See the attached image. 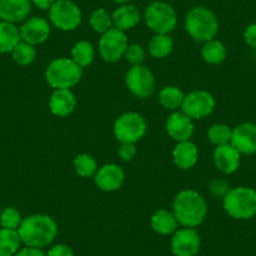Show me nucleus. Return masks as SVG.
Instances as JSON below:
<instances>
[{
  "mask_svg": "<svg viewBox=\"0 0 256 256\" xmlns=\"http://www.w3.org/2000/svg\"><path fill=\"white\" fill-rule=\"evenodd\" d=\"M174 215L184 228L201 225L208 215V204L204 196L195 190H182L174 198Z\"/></svg>",
  "mask_w": 256,
  "mask_h": 256,
  "instance_id": "1",
  "label": "nucleus"
},
{
  "mask_svg": "<svg viewBox=\"0 0 256 256\" xmlns=\"http://www.w3.org/2000/svg\"><path fill=\"white\" fill-rule=\"evenodd\" d=\"M22 242L29 248H46L58 234V225L48 215H32L22 221L18 228Z\"/></svg>",
  "mask_w": 256,
  "mask_h": 256,
  "instance_id": "2",
  "label": "nucleus"
},
{
  "mask_svg": "<svg viewBox=\"0 0 256 256\" xmlns=\"http://www.w3.org/2000/svg\"><path fill=\"white\" fill-rule=\"evenodd\" d=\"M83 76V68L72 58H56L46 70V80L54 90H70L78 84Z\"/></svg>",
  "mask_w": 256,
  "mask_h": 256,
  "instance_id": "3",
  "label": "nucleus"
},
{
  "mask_svg": "<svg viewBox=\"0 0 256 256\" xmlns=\"http://www.w3.org/2000/svg\"><path fill=\"white\" fill-rule=\"evenodd\" d=\"M224 210L236 220H248L256 215V190L238 186L228 190L222 198Z\"/></svg>",
  "mask_w": 256,
  "mask_h": 256,
  "instance_id": "4",
  "label": "nucleus"
},
{
  "mask_svg": "<svg viewBox=\"0 0 256 256\" xmlns=\"http://www.w3.org/2000/svg\"><path fill=\"white\" fill-rule=\"evenodd\" d=\"M184 28L196 42L212 40L218 32V20L215 14L205 6H196L187 13Z\"/></svg>",
  "mask_w": 256,
  "mask_h": 256,
  "instance_id": "5",
  "label": "nucleus"
},
{
  "mask_svg": "<svg viewBox=\"0 0 256 256\" xmlns=\"http://www.w3.org/2000/svg\"><path fill=\"white\" fill-rule=\"evenodd\" d=\"M147 122L140 113L120 114L113 124V134L120 144H136L146 134Z\"/></svg>",
  "mask_w": 256,
  "mask_h": 256,
  "instance_id": "6",
  "label": "nucleus"
},
{
  "mask_svg": "<svg viewBox=\"0 0 256 256\" xmlns=\"http://www.w3.org/2000/svg\"><path fill=\"white\" fill-rule=\"evenodd\" d=\"M147 26L156 34H170L177 24L174 9L164 2H154L144 10Z\"/></svg>",
  "mask_w": 256,
  "mask_h": 256,
  "instance_id": "7",
  "label": "nucleus"
},
{
  "mask_svg": "<svg viewBox=\"0 0 256 256\" xmlns=\"http://www.w3.org/2000/svg\"><path fill=\"white\" fill-rule=\"evenodd\" d=\"M49 20L59 30H74L82 22V12L72 0H56L49 9Z\"/></svg>",
  "mask_w": 256,
  "mask_h": 256,
  "instance_id": "8",
  "label": "nucleus"
},
{
  "mask_svg": "<svg viewBox=\"0 0 256 256\" xmlns=\"http://www.w3.org/2000/svg\"><path fill=\"white\" fill-rule=\"evenodd\" d=\"M128 48V39L124 32L117 28H110L102 34L98 43L100 58L108 63H114L123 58Z\"/></svg>",
  "mask_w": 256,
  "mask_h": 256,
  "instance_id": "9",
  "label": "nucleus"
},
{
  "mask_svg": "<svg viewBox=\"0 0 256 256\" xmlns=\"http://www.w3.org/2000/svg\"><path fill=\"white\" fill-rule=\"evenodd\" d=\"M128 90L138 98H148L154 94L156 80L151 70L144 66H132L126 74Z\"/></svg>",
  "mask_w": 256,
  "mask_h": 256,
  "instance_id": "10",
  "label": "nucleus"
},
{
  "mask_svg": "<svg viewBox=\"0 0 256 256\" xmlns=\"http://www.w3.org/2000/svg\"><path fill=\"white\" fill-rule=\"evenodd\" d=\"M215 98L208 90H192L184 96L181 106L182 112L191 120H202L208 117L215 110Z\"/></svg>",
  "mask_w": 256,
  "mask_h": 256,
  "instance_id": "11",
  "label": "nucleus"
},
{
  "mask_svg": "<svg viewBox=\"0 0 256 256\" xmlns=\"http://www.w3.org/2000/svg\"><path fill=\"white\" fill-rule=\"evenodd\" d=\"M200 246L201 238L195 228H182L174 232L171 250L174 256H196Z\"/></svg>",
  "mask_w": 256,
  "mask_h": 256,
  "instance_id": "12",
  "label": "nucleus"
},
{
  "mask_svg": "<svg viewBox=\"0 0 256 256\" xmlns=\"http://www.w3.org/2000/svg\"><path fill=\"white\" fill-rule=\"evenodd\" d=\"M231 146L238 150L241 154H256V124L245 122L232 130Z\"/></svg>",
  "mask_w": 256,
  "mask_h": 256,
  "instance_id": "13",
  "label": "nucleus"
},
{
  "mask_svg": "<svg viewBox=\"0 0 256 256\" xmlns=\"http://www.w3.org/2000/svg\"><path fill=\"white\" fill-rule=\"evenodd\" d=\"M19 32L22 40L32 46H39L50 36V26L46 19L34 16L24 22L23 26L19 28Z\"/></svg>",
  "mask_w": 256,
  "mask_h": 256,
  "instance_id": "14",
  "label": "nucleus"
},
{
  "mask_svg": "<svg viewBox=\"0 0 256 256\" xmlns=\"http://www.w3.org/2000/svg\"><path fill=\"white\" fill-rule=\"evenodd\" d=\"M124 182V171L116 164H107L98 168L94 174V184L100 190L112 192L120 188Z\"/></svg>",
  "mask_w": 256,
  "mask_h": 256,
  "instance_id": "15",
  "label": "nucleus"
},
{
  "mask_svg": "<svg viewBox=\"0 0 256 256\" xmlns=\"http://www.w3.org/2000/svg\"><path fill=\"white\" fill-rule=\"evenodd\" d=\"M166 131L168 136L176 142L188 141L194 134V123L184 112L174 110L166 120Z\"/></svg>",
  "mask_w": 256,
  "mask_h": 256,
  "instance_id": "16",
  "label": "nucleus"
},
{
  "mask_svg": "<svg viewBox=\"0 0 256 256\" xmlns=\"http://www.w3.org/2000/svg\"><path fill=\"white\" fill-rule=\"evenodd\" d=\"M32 9V0H0V19L16 24L26 20Z\"/></svg>",
  "mask_w": 256,
  "mask_h": 256,
  "instance_id": "17",
  "label": "nucleus"
},
{
  "mask_svg": "<svg viewBox=\"0 0 256 256\" xmlns=\"http://www.w3.org/2000/svg\"><path fill=\"white\" fill-rule=\"evenodd\" d=\"M214 164L218 171L231 174L240 167L241 154L231 144L218 146L214 152Z\"/></svg>",
  "mask_w": 256,
  "mask_h": 256,
  "instance_id": "18",
  "label": "nucleus"
},
{
  "mask_svg": "<svg viewBox=\"0 0 256 256\" xmlns=\"http://www.w3.org/2000/svg\"><path fill=\"white\" fill-rule=\"evenodd\" d=\"M77 106L76 96L70 90H54L49 98V110L56 117L72 114Z\"/></svg>",
  "mask_w": 256,
  "mask_h": 256,
  "instance_id": "19",
  "label": "nucleus"
},
{
  "mask_svg": "<svg viewBox=\"0 0 256 256\" xmlns=\"http://www.w3.org/2000/svg\"><path fill=\"white\" fill-rule=\"evenodd\" d=\"M174 162L178 168L190 170L198 164V150L194 142L184 141L177 142L174 148Z\"/></svg>",
  "mask_w": 256,
  "mask_h": 256,
  "instance_id": "20",
  "label": "nucleus"
},
{
  "mask_svg": "<svg viewBox=\"0 0 256 256\" xmlns=\"http://www.w3.org/2000/svg\"><path fill=\"white\" fill-rule=\"evenodd\" d=\"M140 20H141V14L138 9L128 4H122L112 14L113 26L122 32L134 29L140 23Z\"/></svg>",
  "mask_w": 256,
  "mask_h": 256,
  "instance_id": "21",
  "label": "nucleus"
},
{
  "mask_svg": "<svg viewBox=\"0 0 256 256\" xmlns=\"http://www.w3.org/2000/svg\"><path fill=\"white\" fill-rule=\"evenodd\" d=\"M177 225L178 221L176 216L168 210H157L151 216L152 228L160 235H171L177 230Z\"/></svg>",
  "mask_w": 256,
  "mask_h": 256,
  "instance_id": "22",
  "label": "nucleus"
},
{
  "mask_svg": "<svg viewBox=\"0 0 256 256\" xmlns=\"http://www.w3.org/2000/svg\"><path fill=\"white\" fill-rule=\"evenodd\" d=\"M20 42V32L16 24L0 22V53H12Z\"/></svg>",
  "mask_w": 256,
  "mask_h": 256,
  "instance_id": "23",
  "label": "nucleus"
},
{
  "mask_svg": "<svg viewBox=\"0 0 256 256\" xmlns=\"http://www.w3.org/2000/svg\"><path fill=\"white\" fill-rule=\"evenodd\" d=\"M20 244L18 230L0 228V256H14L20 250Z\"/></svg>",
  "mask_w": 256,
  "mask_h": 256,
  "instance_id": "24",
  "label": "nucleus"
},
{
  "mask_svg": "<svg viewBox=\"0 0 256 256\" xmlns=\"http://www.w3.org/2000/svg\"><path fill=\"white\" fill-rule=\"evenodd\" d=\"M201 56L206 63L218 66L225 60L228 52H226V46L220 40L212 39L204 44L202 49H201Z\"/></svg>",
  "mask_w": 256,
  "mask_h": 256,
  "instance_id": "25",
  "label": "nucleus"
},
{
  "mask_svg": "<svg viewBox=\"0 0 256 256\" xmlns=\"http://www.w3.org/2000/svg\"><path fill=\"white\" fill-rule=\"evenodd\" d=\"M184 100V92L178 87H174V86L164 87L158 93V100L162 107L168 110H174V112L181 108Z\"/></svg>",
  "mask_w": 256,
  "mask_h": 256,
  "instance_id": "26",
  "label": "nucleus"
},
{
  "mask_svg": "<svg viewBox=\"0 0 256 256\" xmlns=\"http://www.w3.org/2000/svg\"><path fill=\"white\" fill-rule=\"evenodd\" d=\"M174 49V40L170 34H156L148 43V52L154 58H166Z\"/></svg>",
  "mask_w": 256,
  "mask_h": 256,
  "instance_id": "27",
  "label": "nucleus"
},
{
  "mask_svg": "<svg viewBox=\"0 0 256 256\" xmlns=\"http://www.w3.org/2000/svg\"><path fill=\"white\" fill-rule=\"evenodd\" d=\"M72 59L80 67H88L94 59V48L87 40H80L72 49Z\"/></svg>",
  "mask_w": 256,
  "mask_h": 256,
  "instance_id": "28",
  "label": "nucleus"
},
{
  "mask_svg": "<svg viewBox=\"0 0 256 256\" xmlns=\"http://www.w3.org/2000/svg\"><path fill=\"white\" fill-rule=\"evenodd\" d=\"M73 166H74L76 172H77L80 177H84V178L94 177V174H97L98 171L97 162H96V160L88 154H78L74 158V161H73Z\"/></svg>",
  "mask_w": 256,
  "mask_h": 256,
  "instance_id": "29",
  "label": "nucleus"
},
{
  "mask_svg": "<svg viewBox=\"0 0 256 256\" xmlns=\"http://www.w3.org/2000/svg\"><path fill=\"white\" fill-rule=\"evenodd\" d=\"M12 56H13V60L16 62V64L26 67V66H29V64H32L36 60V48H34V46L22 40L20 43L14 48V50L12 52Z\"/></svg>",
  "mask_w": 256,
  "mask_h": 256,
  "instance_id": "30",
  "label": "nucleus"
},
{
  "mask_svg": "<svg viewBox=\"0 0 256 256\" xmlns=\"http://www.w3.org/2000/svg\"><path fill=\"white\" fill-rule=\"evenodd\" d=\"M231 136H232V130L224 123H216V124L211 126L208 132V140L216 147L230 144Z\"/></svg>",
  "mask_w": 256,
  "mask_h": 256,
  "instance_id": "31",
  "label": "nucleus"
},
{
  "mask_svg": "<svg viewBox=\"0 0 256 256\" xmlns=\"http://www.w3.org/2000/svg\"><path fill=\"white\" fill-rule=\"evenodd\" d=\"M90 23L93 30L97 32V33L100 34H104L106 32H108L110 28H113L112 16L102 8L97 9V10H94L90 14Z\"/></svg>",
  "mask_w": 256,
  "mask_h": 256,
  "instance_id": "32",
  "label": "nucleus"
},
{
  "mask_svg": "<svg viewBox=\"0 0 256 256\" xmlns=\"http://www.w3.org/2000/svg\"><path fill=\"white\" fill-rule=\"evenodd\" d=\"M22 216L16 208H6L0 214V225L3 228L18 230L22 224Z\"/></svg>",
  "mask_w": 256,
  "mask_h": 256,
  "instance_id": "33",
  "label": "nucleus"
},
{
  "mask_svg": "<svg viewBox=\"0 0 256 256\" xmlns=\"http://www.w3.org/2000/svg\"><path fill=\"white\" fill-rule=\"evenodd\" d=\"M124 58L132 66H141L146 58V52H144V46L140 44H131V46H128L127 50H126Z\"/></svg>",
  "mask_w": 256,
  "mask_h": 256,
  "instance_id": "34",
  "label": "nucleus"
},
{
  "mask_svg": "<svg viewBox=\"0 0 256 256\" xmlns=\"http://www.w3.org/2000/svg\"><path fill=\"white\" fill-rule=\"evenodd\" d=\"M228 184L222 178H215L210 182L211 195L216 198H224L228 192Z\"/></svg>",
  "mask_w": 256,
  "mask_h": 256,
  "instance_id": "35",
  "label": "nucleus"
},
{
  "mask_svg": "<svg viewBox=\"0 0 256 256\" xmlns=\"http://www.w3.org/2000/svg\"><path fill=\"white\" fill-rule=\"evenodd\" d=\"M118 154L122 161L130 162L136 157L137 148L134 144H120V147L118 148Z\"/></svg>",
  "mask_w": 256,
  "mask_h": 256,
  "instance_id": "36",
  "label": "nucleus"
},
{
  "mask_svg": "<svg viewBox=\"0 0 256 256\" xmlns=\"http://www.w3.org/2000/svg\"><path fill=\"white\" fill-rule=\"evenodd\" d=\"M46 256H74V254H73V250L68 245L58 244V245H54L53 248H49Z\"/></svg>",
  "mask_w": 256,
  "mask_h": 256,
  "instance_id": "37",
  "label": "nucleus"
},
{
  "mask_svg": "<svg viewBox=\"0 0 256 256\" xmlns=\"http://www.w3.org/2000/svg\"><path fill=\"white\" fill-rule=\"evenodd\" d=\"M244 39H245L248 46H250L251 48H256V23L250 24V26L245 29Z\"/></svg>",
  "mask_w": 256,
  "mask_h": 256,
  "instance_id": "38",
  "label": "nucleus"
},
{
  "mask_svg": "<svg viewBox=\"0 0 256 256\" xmlns=\"http://www.w3.org/2000/svg\"><path fill=\"white\" fill-rule=\"evenodd\" d=\"M14 256H46V254L43 252L42 248H29V246H26V248H20Z\"/></svg>",
  "mask_w": 256,
  "mask_h": 256,
  "instance_id": "39",
  "label": "nucleus"
},
{
  "mask_svg": "<svg viewBox=\"0 0 256 256\" xmlns=\"http://www.w3.org/2000/svg\"><path fill=\"white\" fill-rule=\"evenodd\" d=\"M32 3L42 10H48L56 3V0H32Z\"/></svg>",
  "mask_w": 256,
  "mask_h": 256,
  "instance_id": "40",
  "label": "nucleus"
},
{
  "mask_svg": "<svg viewBox=\"0 0 256 256\" xmlns=\"http://www.w3.org/2000/svg\"><path fill=\"white\" fill-rule=\"evenodd\" d=\"M114 3H120V4H126L128 3V2H131V0H113Z\"/></svg>",
  "mask_w": 256,
  "mask_h": 256,
  "instance_id": "41",
  "label": "nucleus"
}]
</instances>
